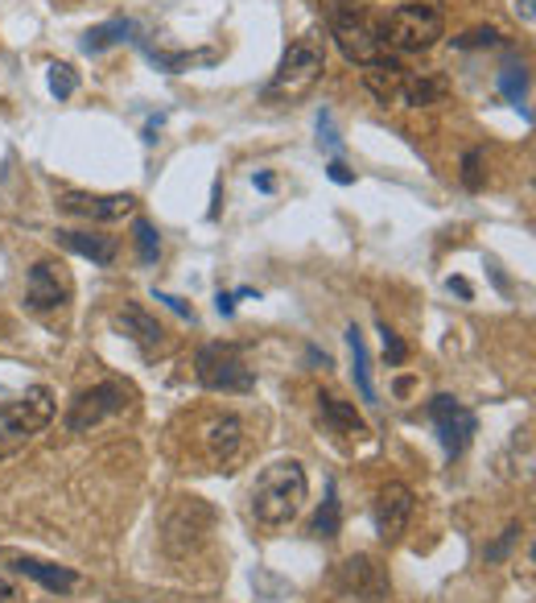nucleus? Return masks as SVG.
Wrapping results in <instances>:
<instances>
[{
    "label": "nucleus",
    "mask_w": 536,
    "mask_h": 603,
    "mask_svg": "<svg viewBox=\"0 0 536 603\" xmlns=\"http://www.w3.org/2000/svg\"><path fill=\"white\" fill-rule=\"evenodd\" d=\"M310 497V480L298 459H277L268 463L252 483V517L268 529H281L289 521H298Z\"/></svg>",
    "instance_id": "f257e3e1"
},
{
    "label": "nucleus",
    "mask_w": 536,
    "mask_h": 603,
    "mask_svg": "<svg viewBox=\"0 0 536 603\" xmlns=\"http://www.w3.org/2000/svg\"><path fill=\"white\" fill-rule=\"evenodd\" d=\"M322 71H327V38L313 30L301 33L281 54L272 79L260 88V100H265V104H298V100H306V95L318 88Z\"/></svg>",
    "instance_id": "f03ea898"
},
{
    "label": "nucleus",
    "mask_w": 536,
    "mask_h": 603,
    "mask_svg": "<svg viewBox=\"0 0 536 603\" xmlns=\"http://www.w3.org/2000/svg\"><path fill=\"white\" fill-rule=\"evenodd\" d=\"M318 9L327 17L330 38L343 50L347 62L372 67L375 59L388 54L384 42H380V30H375L372 21H368V13H363V0H318Z\"/></svg>",
    "instance_id": "7ed1b4c3"
},
{
    "label": "nucleus",
    "mask_w": 536,
    "mask_h": 603,
    "mask_svg": "<svg viewBox=\"0 0 536 603\" xmlns=\"http://www.w3.org/2000/svg\"><path fill=\"white\" fill-rule=\"evenodd\" d=\"M50 418H54V392L45 385H33V389L0 401V459L17 454L33 435H42Z\"/></svg>",
    "instance_id": "20e7f679"
},
{
    "label": "nucleus",
    "mask_w": 536,
    "mask_h": 603,
    "mask_svg": "<svg viewBox=\"0 0 536 603\" xmlns=\"http://www.w3.org/2000/svg\"><path fill=\"white\" fill-rule=\"evenodd\" d=\"M375 30H380L384 50H396V54H421V50L437 45V38L446 33V17L437 13L433 4L413 0V4L392 9Z\"/></svg>",
    "instance_id": "39448f33"
},
{
    "label": "nucleus",
    "mask_w": 536,
    "mask_h": 603,
    "mask_svg": "<svg viewBox=\"0 0 536 603\" xmlns=\"http://www.w3.org/2000/svg\"><path fill=\"white\" fill-rule=\"evenodd\" d=\"M194 377L210 392H252L256 368L239 344H207L194 356Z\"/></svg>",
    "instance_id": "423d86ee"
},
{
    "label": "nucleus",
    "mask_w": 536,
    "mask_h": 603,
    "mask_svg": "<svg viewBox=\"0 0 536 603\" xmlns=\"http://www.w3.org/2000/svg\"><path fill=\"white\" fill-rule=\"evenodd\" d=\"M128 401H133V389H128L124 380H100V385L83 389L75 401H71V409H66V430H71V435H87L91 426H100L104 418L124 413Z\"/></svg>",
    "instance_id": "0eeeda50"
},
{
    "label": "nucleus",
    "mask_w": 536,
    "mask_h": 603,
    "mask_svg": "<svg viewBox=\"0 0 536 603\" xmlns=\"http://www.w3.org/2000/svg\"><path fill=\"white\" fill-rule=\"evenodd\" d=\"M430 418H433V430H437V442H442L446 459L466 454V447H471L478 435L475 409H466L458 397H450V392H437L430 401Z\"/></svg>",
    "instance_id": "6e6552de"
},
{
    "label": "nucleus",
    "mask_w": 536,
    "mask_h": 603,
    "mask_svg": "<svg viewBox=\"0 0 536 603\" xmlns=\"http://www.w3.org/2000/svg\"><path fill=\"white\" fill-rule=\"evenodd\" d=\"M210 521H215V513H210L203 500H194V497L182 500L178 509L165 517V533H162L165 550H169L174 559H186V550H194V545L210 533Z\"/></svg>",
    "instance_id": "1a4fd4ad"
},
{
    "label": "nucleus",
    "mask_w": 536,
    "mask_h": 603,
    "mask_svg": "<svg viewBox=\"0 0 536 603\" xmlns=\"http://www.w3.org/2000/svg\"><path fill=\"white\" fill-rule=\"evenodd\" d=\"M334 587L359 603H380L388 600V574L384 566L375 559H368V554H351L347 562L334 566Z\"/></svg>",
    "instance_id": "9d476101"
},
{
    "label": "nucleus",
    "mask_w": 536,
    "mask_h": 603,
    "mask_svg": "<svg viewBox=\"0 0 536 603\" xmlns=\"http://www.w3.org/2000/svg\"><path fill=\"white\" fill-rule=\"evenodd\" d=\"M413 509H418V497H413L409 483H384L372 509L375 533H380L384 542H396L404 529H409V521H413Z\"/></svg>",
    "instance_id": "9b49d317"
},
{
    "label": "nucleus",
    "mask_w": 536,
    "mask_h": 603,
    "mask_svg": "<svg viewBox=\"0 0 536 603\" xmlns=\"http://www.w3.org/2000/svg\"><path fill=\"white\" fill-rule=\"evenodd\" d=\"M198 442H203V451H207L210 468H231L239 447H244V422H239L236 413H215V418L203 422Z\"/></svg>",
    "instance_id": "f8f14e48"
},
{
    "label": "nucleus",
    "mask_w": 536,
    "mask_h": 603,
    "mask_svg": "<svg viewBox=\"0 0 536 603\" xmlns=\"http://www.w3.org/2000/svg\"><path fill=\"white\" fill-rule=\"evenodd\" d=\"M25 302H30V310H38V315L66 306V302H71V282H66L62 265L38 260L30 269V277H25Z\"/></svg>",
    "instance_id": "ddd939ff"
},
{
    "label": "nucleus",
    "mask_w": 536,
    "mask_h": 603,
    "mask_svg": "<svg viewBox=\"0 0 536 603\" xmlns=\"http://www.w3.org/2000/svg\"><path fill=\"white\" fill-rule=\"evenodd\" d=\"M62 212L83 215V219H95V224H112L120 215H128L136 207L133 195H83V191H66L59 198Z\"/></svg>",
    "instance_id": "4468645a"
},
{
    "label": "nucleus",
    "mask_w": 536,
    "mask_h": 603,
    "mask_svg": "<svg viewBox=\"0 0 536 603\" xmlns=\"http://www.w3.org/2000/svg\"><path fill=\"white\" fill-rule=\"evenodd\" d=\"M116 327L124 335H128V339H133V344L141 347L145 356H153V351H162V347H165L162 323H157V318H153L150 310H145V306H136V302H128V306L120 310V315H116Z\"/></svg>",
    "instance_id": "2eb2a0df"
},
{
    "label": "nucleus",
    "mask_w": 536,
    "mask_h": 603,
    "mask_svg": "<svg viewBox=\"0 0 536 603\" xmlns=\"http://www.w3.org/2000/svg\"><path fill=\"white\" fill-rule=\"evenodd\" d=\"M9 566H13L17 574H25V579H33L38 587L54 591V595H66V591L79 587V574L66 571V566H54V562H42V559H9Z\"/></svg>",
    "instance_id": "dca6fc26"
},
{
    "label": "nucleus",
    "mask_w": 536,
    "mask_h": 603,
    "mask_svg": "<svg viewBox=\"0 0 536 603\" xmlns=\"http://www.w3.org/2000/svg\"><path fill=\"white\" fill-rule=\"evenodd\" d=\"M54 241L66 248V253H75V257H87L91 265H112L120 253L116 236H104V232H59Z\"/></svg>",
    "instance_id": "f3484780"
},
{
    "label": "nucleus",
    "mask_w": 536,
    "mask_h": 603,
    "mask_svg": "<svg viewBox=\"0 0 536 603\" xmlns=\"http://www.w3.org/2000/svg\"><path fill=\"white\" fill-rule=\"evenodd\" d=\"M318 418H322V426H327V430H334V435H347V438L368 435V422L359 418V409L351 406V401L330 397V392H322V397H318Z\"/></svg>",
    "instance_id": "a211bd4d"
},
{
    "label": "nucleus",
    "mask_w": 536,
    "mask_h": 603,
    "mask_svg": "<svg viewBox=\"0 0 536 603\" xmlns=\"http://www.w3.org/2000/svg\"><path fill=\"white\" fill-rule=\"evenodd\" d=\"M363 83L372 91L380 104H396V95H401V83H404V67L396 59H375L372 67H363Z\"/></svg>",
    "instance_id": "6ab92c4d"
},
{
    "label": "nucleus",
    "mask_w": 536,
    "mask_h": 603,
    "mask_svg": "<svg viewBox=\"0 0 536 603\" xmlns=\"http://www.w3.org/2000/svg\"><path fill=\"white\" fill-rule=\"evenodd\" d=\"M528 67H524V59H516V54H507L504 67H499V95H504L512 108H520L524 121H533V112H528Z\"/></svg>",
    "instance_id": "aec40b11"
},
{
    "label": "nucleus",
    "mask_w": 536,
    "mask_h": 603,
    "mask_svg": "<svg viewBox=\"0 0 536 603\" xmlns=\"http://www.w3.org/2000/svg\"><path fill=\"white\" fill-rule=\"evenodd\" d=\"M133 33H136L133 21H128V17H116V21H104V25H91L79 45H83L87 54H104V50H112V45L120 42H133Z\"/></svg>",
    "instance_id": "412c9836"
},
{
    "label": "nucleus",
    "mask_w": 536,
    "mask_h": 603,
    "mask_svg": "<svg viewBox=\"0 0 536 603\" xmlns=\"http://www.w3.org/2000/svg\"><path fill=\"white\" fill-rule=\"evenodd\" d=\"M347 347H351V372H355L359 397H363L368 406H375L372 360H368V344H363V331H359V327H347Z\"/></svg>",
    "instance_id": "4be33fe9"
},
{
    "label": "nucleus",
    "mask_w": 536,
    "mask_h": 603,
    "mask_svg": "<svg viewBox=\"0 0 536 603\" xmlns=\"http://www.w3.org/2000/svg\"><path fill=\"white\" fill-rule=\"evenodd\" d=\"M401 104L409 108H430V104H442L446 100V83L433 75H404L401 83V95H396Z\"/></svg>",
    "instance_id": "5701e85b"
},
{
    "label": "nucleus",
    "mask_w": 536,
    "mask_h": 603,
    "mask_svg": "<svg viewBox=\"0 0 536 603\" xmlns=\"http://www.w3.org/2000/svg\"><path fill=\"white\" fill-rule=\"evenodd\" d=\"M339 529H343V509H339V492H334V483H327V500L318 504V513L310 521V533L318 542H330V538H339Z\"/></svg>",
    "instance_id": "b1692460"
},
{
    "label": "nucleus",
    "mask_w": 536,
    "mask_h": 603,
    "mask_svg": "<svg viewBox=\"0 0 536 603\" xmlns=\"http://www.w3.org/2000/svg\"><path fill=\"white\" fill-rule=\"evenodd\" d=\"M133 241H136V257H141V265H157L162 260V232L141 215L133 224Z\"/></svg>",
    "instance_id": "393cba45"
},
{
    "label": "nucleus",
    "mask_w": 536,
    "mask_h": 603,
    "mask_svg": "<svg viewBox=\"0 0 536 603\" xmlns=\"http://www.w3.org/2000/svg\"><path fill=\"white\" fill-rule=\"evenodd\" d=\"M50 91H54V100H71L79 91V75L71 62H50Z\"/></svg>",
    "instance_id": "a878e982"
},
{
    "label": "nucleus",
    "mask_w": 536,
    "mask_h": 603,
    "mask_svg": "<svg viewBox=\"0 0 536 603\" xmlns=\"http://www.w3.org/2000/svg\"><path fill=\"white\" fill-rule=\"evenodd\" d=\"M458 50H483V45H499V30L495 25H478V30H466L462 38H454Z\"/></svg>",
    "instance_id": "bb28decb"
},
{
    "label": "nucleus",
    "mask_w": 536,
    "mask_h": 603,
    "mask_svg": "<svg viewBox=\"0 0 536 603\" xmlns=\"http://www.w3.org/2000/svg\"><path fill=\"white\" fill-rule=\"evenodd\" d=\"M462 186H466V191H478V186H483V150L462 153Z\"/></svg>",
    "instance_id": "cd10ccee"
},
{
    "label": "nucleus",
    "mask_w": 536,
    "mask_h": 603,
    "mask_svg": "<svg viewBox=\"0 0 536 603\" xmlns=\"http://www.w3.org/2000/svg\"><path fill=\"white\" fill-rule=\"evenodd\" d=\"M520 533H524V529L516 525V521H512V525L504 529V538H499V542H492L487 550H483V559H487V562H504L507 554H512V545L520 542Z\"/></svg>",
    "instance_id": "c85d7f7f"
},
{
    "label": "nucleus",
    "mask_w": 536,
    "mask_h": 603,
    "mask_svg": "<svg viewBox=\"0 0 536 603\" xmlns=\"http://www.w3.org/2000/svg\"><path fill=\"white\" fill-rule=\"evenodd\" d=\"M318 145H327L330 153H343V136L334 129V116H330V108L318 112Z\"/></svg>",
    "instance_id": "c756f323"
},
{
    "label": "nucleus",
    "mask_w": 536,
    "mask_h": 603,
    "mask_svg": "<svg viewBox=\"0 0 536 603\" xmlns=\"http://www.w3.org/2000/svg\"><path fill=\"white\" fill-rule=\"evenodd\" d=\"M380 335H384V356H388V364H404V360H409V347L401 344V335L392 331L388 323H380Z\"/></svg>",
    "instance_id": "7c9ffc66"
},
{
    "label": "nucleus",
    "mask_w": 536,
    "mask_h": 603,
    "mask_svg": "<svg viewBox=\"0 0 536 603\" xmlns=\"http://www.w3.org/2000/svg\"><path fill=\"white\" fill-rule=\"evenodd\" d=\"M157 302H165V306H169V310H174L178 318L194 323V306H186V298H174V294H162V289H157Z\"/></svg>",
    "instance_id": "2f4dec72"
},
{
    "label": "nucleus",
    "mask_w": 536,
    "mask_h": 603,
    "mask_svg": "<svg viewBox=\"0 0 536 603\" xmlns=\"http://www.w3.org/2000/svg\"><path fill=\"white\" fill-rule=\"evenodd\" d=\"M327 174H330V182H339V186H351V182H355V170H347L343 157H334L327 166Z\"/></svg>",
    "instance_id": "473e14b6"
},
{
    "label": "nucleus",
    "mask_w": 536,
    "mask_h": 603,
    "mask_svg": "<svg viewBox=\"0 0 536 603\" xmlns=\"http://www.w3.org/2000/svg\"><path fill=\"white\" fill-rule=\"evenodd\" d=\"M215 306H219V315L231 318L236 315V294H227V289H219V298H215Z\"/></svg>",
    "instance_id": "72a5a7b5"
},
{
    "label": "nucleus",
    "mask_w": 536,
    "mask_h": 603,
    "mask_svg": "<svg viewBox=\"0 0 536 603\" xmlns=\"http://www.w3.org/2000/svg\"><path fill=\"white\" fill-rule=\"evenodd\" d=\"M446 286H450V294H458V298H466V302L475 298V289H471V282H462V277H450Z\"/></svg>",
    "instance_id": "f704fd0d"
},
{
    "label": "nucleus",
    "mask_w": 536,
    "mask_h": 603,
    "mask_svg": "<svg viewBox=\"0 0 536 603\" xmlns=\"http://www.w3.org/2000/svg\"><path fill=\"white\" fill-rule=\"evenodd\" d=\"M252 182H256V191H265V195L277 191V178H272V174H252Z\"/></svg>",
    "instance_id": "c9c22d12"
},
{
    "label": "nucleus",
    "mask_w": 536,
    "mask_h": 603,
    "mask_svg": "<svg viewBox=\"0 0 536 603\" xmlns=\"http://www.w3.org/2000/svg\"><path fill=\"white\" fill-rule=\"evenodd\" d=\"M516 9H520V17H524V21H528V25H533V21H536V13H533V0H520Z\"/></svg>",
    "instance_id": "e433bc0d"
},
{
    "label": "nucleus",
    "mask_w": 536,
    "mask_h": 603,
    "mask_svg": "<svg viewBox=\"0 0 536 603\" xmlns=\"http://www.w3.org/2000/svg\"><path fill=\"white\" fill-rule=\"evenodd\" d=\"M17 600V591L9 587V583H4V579H0V603H13Z\"/></svg>",
    "instance_id": "4c0bfd02"
}]
</instances>
